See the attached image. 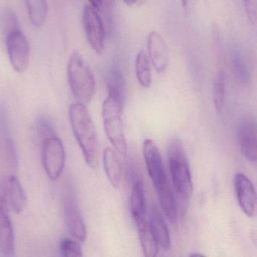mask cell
Listing matches in <instances>:
<instances>
[{"instance_id": "6da1fadb", "label": "cell", "mask_w": 257, "mask_h": 257, "mask_svg": "<svg viewBox=\"0 0 257 257\" xmlns=\"http://www.w3.org/2000/svg\"><path fill=\"white\" fill-rule=\"evenodd\" d=\"M69 118L85 162L89 168L96 169L99 165L100 147L95 124L86 105L80 102L73 103L69 109Z\"/></svg>"}, {"instance_id": "7a4b0ae2", "label": "cell", "mask_w": 257, "mask_h": 257, "mask_svg": "<svg viewBox=\"0 0 257 257\" xmlns=\"http://www.w3.org/2000/svg\"><path fill=\"white\" fill-rule=\"evenodd\" d=\"M168 161L173 186L183 211L193 193V182L184 145L180 138H173L170 142Z\"/></svg>"}, {"instance_id": "3957f363", "label": "cell", "mask_w": 257, "mask_h": 257, "mask_svg": "<svg viewBox=\"0 0 257 257\" xmlns=\"http://www.w3.org/2000/svg\"><path fill=\"white\" fill-rule=\"evenodd\" d=\"M124 103V97L115 90L108 88V97L102 108V116L108 139L120 154L127 156L128 147L122 122Z\"/></svg>"}, {"instance_id": "277c9868", "label": "cell", "mask_w": 257, "mask_h": 257, "mask_svg": "<svg viewBox=\"0 0 257 257\" xmlns=\"http://www.w3.org/2000/svg\"><path fill=\"white\" fill-rule=\"evenodd\" d=\"M67 79L72 94L78 102L91 103L96 91L94 73L79 51L70 55L67 66Z\"/></svg>"}, {"instance_id": "5b68a950", "label": "cell", "mask_w": 257, "mask_h": 257, "mask_svg": "<svg viewBox=\"0 0 257 257\" xmlns=\"http://www.w3.org/2000/svg\"><path fill=\"white\" fill-rule=\"evenodd\" d=\"M62 201L67 230L76 240L85 241L86 227L78 204L74 187L70 182L67 181L63 188Z\"/></svg>"}, {"instance_id": "8992f818", "label": "cell", "mask_w": 257, "mask_h": 257, "mask_svg": "<svg viewBox=\"0 0 257 257\" xmlns=\"http://www.w3.org/2000/svg\"><path fill=\"white\" fill-rule=\"evenodd\" d=\"M42 163L50 180L61 175L66 163V152L62 141L57 135L42 141Z\"/></svg>"}, {"instance_id": "52a82bcc", "label": "cell", "mask_w": 257, "mask_h": 257, "mask_svg": "<svg viewBox=\"0 0 257 257\" xmlns=\"http://www.w3.org/2000/svg\"><path fill=\"white\" fill-rule=\"evenodd\" d=\"M5 39L12 67L16 73H25L29 67L31 56V49L26 36L22 30L18 29L6 34Z\"/></svg>"}, {"instance_id": "ba28073f", "label": "cell", "mask_w": 257, "mask_h": 257, "mask_svg": "<svg viewBox=\"0 0 257 257\" xmlns=\"http://www.w3.org/2000/svg\"><path fill=\"white\" fill-rule=\"evenodd\" d=\"M83 25L88 43L97 54H102L105 49L106 28L104 22L97 10L90 5L83 10Z\"/></svg>"}, {"instance_id": "9c48e42d", "label": "cell", "mask_w": 257, "mask_h": 257, "mask_svg": "<svg viewBox=\"0 0 257 257\" xmlns=\"http://www.w3.org/2000/svg\"><path fill=\"white\" fill-rule=\"evenodd\" d=\"M143 153L147 172L156 191L170 184L164 168L160 152L153 140L146 139L144 141Z\"/></svg>"}, {"instance_id": "30bf717a", "label": "cell", "mask_w": 257, "mask_h": 257, "mask_svg": "<svg viewBox=\"0 0 257 257\" xmlns=\"http://www.w3.org/2000/svg\"><path fill=\"white\" fill-rule=\"evenodd\" d=\"M16 251L14 230L10 216V208L6 201L0 181V252L5 256H13Z\"/></svg>"}, {"instance_id": "8fae6325", "label": "cell", "mask_w": 257, "mask_h": 257, "mask_svg": "<svg viewBox=\"0 0 257 257\" xmlns=\"http://www.w3.org/2000/svg\"><path fill=\"white\" fill-rule=\"evenodd\" d=\"M237 137L242 154L249 162H256V122L252 115H245L237 127Z\"/></svg>"}, {"instance_id": "7c38bea8", "label": "cell", "mask_w": 257, "mask_h": 257, "mask_svg": "<svg viewBox=\"0 0 257 257\" xmlns=\"http://www.w3.org/2000/svg\"><path fill=\"white\" fill-rule=\"evenodd\" d=\"M234 189L242 211L252 217L256 211V193L253 183L245 174L238 173L234 176Z\"/></svg>"}, {"instance_id": "4fadbf2b", "label": "cell", "mask_w": 257, "mask_h": 257, "mask_svg": "<svg viewBox=\"0 0 257 257\" xmlns=\"http://www.w3.org/2000/svg\"><path fill=\"white\" fill-rule=\"evenodd\" d=\"M148 58L158 73L166 70L169 62V52L166 42L157 31H151L147 40Z\"/></svg>"}, {"instance_id": "5bb4252c", "label": "cell", "mask_w": 257, "mask_h": 257, "mask_svg": "<svg viewBox=\"0 0 257 257\" xmlns=\"http://www.w3.org/2000/svg\"><path fill=\"white\" fill-rule=\"evenodd\" d=\"M3 189L9 208L19 214L25 210L27 197L20 180L14 174L2 180Z\"/></svg>"}, {"instance_id": "9a60e30c", "label": "cell", "mask_w": 257, "mask_h": 257, "mask_svg": "<svg viewBox=\"0 0 257 257\" xmlns=\"http://www.w3.org/2000/svg\"><path fill=\"white\" fill-rule=\"evenodd\" d=\"M130 212L137 227L148 223L144 183L141 177H135L130 196Z\"/></svg>"}, {"instance_id": "2e32d148", "label": "cell", "mask_w": 257, "mask_h": 257, "mask_svg": "<svg viewBox=\"0 0 257 257\" xmlns=\"http://www.w3.org/2000/svg\"><path fill=\"white\" fill-rule=\"evenodd\" d=\"M148 222L152 234L154 236L159 246H160L165 250H168L171 247L169 230L156 206L152 207L150 210Z\"/></svg>"}, {"instance_id": "e0dca14e", "label": "cell", "mask_w": 257, "mask_h": 257, "mask_svg": "<svg viewBox=\"0 0 257 257\" xmlns=\"http://www.w3.org/2000/svg\"><path fill=\"white\" fill-rule=\"evenodd\" d=\"M8 131L5 114L0 109V152L7 164L12 168H16L18 156L16 144Z\"/></svg>"}, {"instance_id": "ac0fdd59", "label": "cell", "mask_w": 257, "mask_h": 257, "mask_svg": "<svg viewBox=\"0 0 257 257\" xmlns=\"http://www.w3.org/2000/svg\"><path fill=\"white\" fill-rule=\"evenodd\" d=\"M103 166L109 183L115 189H119L122 180V168L115 150L107 147L103 151Z\"/></svg>"}, {"instance_id": "d6986e66", "label": "cell", "mask_w": 257, "mask_h": 257, "mask_svg": "<svg viewBox=\"0 0 257 257\" xmlns=\"http://www.w3.org/2000/svg\"><path fill=\"white\" fill-rule=\"evenodd\" d=\"M162 210L171 223H176L178 217V207L171 185L156 191Z\"/></svg>"}, {"instance_id": "ffe728a7", "label": "cell", "mask_w": 257, "mask_h": 257, "mask_svg": "<svg viewBox=\"0 0 257 257\" xmlns=\"http://www.w3.org/2000/svg\"><path fill=\"white\" fill-rule=\"evenodd\" d=\"M135 74L138 83L145 88H150L152 84L150 61L145 51L141 50L137 55L135 62Z\"/></svg>"}, {"instance_id": "44dd1931", "label": "cell", "mask_w": 257, "mask_h": 257, "mask_svg": "<svg viewBox=\"0 0 257 257\" xmlns=\"http://www.w3.org/2000/svg\"><path fill=\"white\" fill-rule=\"evenodd\" d=\"M30 21L35 28L44 26L48 18L46 0H25Z\"/></svg>"}, {"instance_id": "7402d4cb", "label": "cell", "mask_w": 257, "mask_h": 257, "mask_svg": "<svg viewBox=\"0 0 257 257\" xmlns=\"http://www.w3.org/2000/svg\"><path fill=\"white\" fill-rule=\"evenodd\" d=\"M138 231V237L143 252L146 257H155L157 255L159 251V245L152 234L148 223L141 226L137 227Z\"/></svg>"}, {"instance_id": "603a6c76", "label": "cell", "mask_w": 257, "mask_h": 257, "mask_svg": "<svg viewBox=\"0 0 257 257\" xmlns=\"http://www.w3.org/2000/svg\"><path fill=\"white\" fill-rule=\"evenodd\" d=\"M225 75L221 67L216 73L213 83V100L215 109L219 115L222 114L225 105Z\"/></svg>"}, {"instance_id": "cb8c5ba5", "label": "cell", "mask_w": 257, "mask_h": 257, "mask_svg": "<svg viewBox=\"0 0 257 257\" xmlns=\"http://www.w3.org/2000/svg\"><path fill=\"white\" fill-rule=\"evenodd\" d=\"M60 252L64 257H80L83 255L79 240L63 238L60 243Z\"/></svg>"}, {"instance_id": "d4e9b609", "label": "cell", "mask_w": 257, "mask_h": 257, "mask_svg": "<svg viewBox=\"0 0 257 257\" xmlns=\"http://www.w3.org/2000/svg\"><path fill=\"white\" fill-rule=\"evenodd\" d=\"M232 67L237 79L241 83H247L249 81V74H248L246 64L241 55L237 51H234L232 54Z\"/></svg>"}, {"instance_id": "484cf974", "label": "cell", "mask_w": 257, "mask_h": 257, "mask_svg": "<svg viewBox=\"0 0 257 257\" xmlns=\"http://www.w3.org/2000/svg\"><path fill=\"white\" fill-rule=\"evenodd\" d=\"M2 25L4 34H8L16 30L21 29L19 21L12 9L7 8L3 11Z\"/></svg>"}, {"instance_id": "4316f807", "label": "cell", "mask_w": 257, "mask_h": 257, "mask_svg": "<svg viewBox=\"0 0 257 257\" xmlns=\"http://www.w3.org/2000/svg\"><path fill=\"white\" fill-rule=\"evenodd\" d=\"M37 130L39 137L42 141L46 138L56 135V132H55L52 122L48 119V118L43 115L39 117L37 119Z\"/></svg>"}, {"instance_id": "83f0119b", "label": "cell", "mask_w": 257, "mask_h": 257, "mask_svg": "<svg viewBox=\"0 0 257 257\" xmlns=\"http://www.w3.org/2000/svg\"><path fill=\"white\" fill-rule=\"evenodd\" d=\"M243 7L250 25L255 26L256 24V0H242Z\"/></svg>"}, {"instance_id": "f1b7e54d", "label": "cell", "mask_w": 257, "mask_h": 257, "mask_svg": "<svg viewBox=\"0 0 257 257\" xmlns=\"http://www.w3.org/2000/svg\"><path fill=\"white\" fill-rule=\"evenodd\" d=\"M102 10L100 13L104 15L106 22L110 26L111 14L113 9L114 0H102Z\"/></svg>"}, {"instance_id": "f546056e", "label": "cell", "mask_w": 257, "mask_h": 257, "mask_svg": "<svg viewBox=\"0 0 257 257\" xmlns=\"http://www.w3.org/2000/svg\"><path fill=\"white\" fill-rule=\"evenodd\" d=\"M183 11L186 15H190L195 9L196 0H181Z\"/></svg>"}, {"instance_id": "4dcf8cb0", "label": "cell", "mask_w": 257, "mask_h": 257, "mask_svg": "<svg viewBox=\"0 0 257 257\" xmlns=\"http://www.w3.org/2000/svg\"><path fill=\"white\" fill-rule=\"evenodd\" d=\"M90 3V6L94 10H97L98 13H100L102 10V0H88Z\"/></svg>"}, {"instance_id": "1f68e13d", "label": "cell", "mask_w": 257, "mask_h": 257, "mask_svg": "<svg viewBox=\"0 0 257 257\" xmlns=\"http://www.w3.org/2000/svg\"><path fill=\"white\" fill-rule=\"evenodd\" d=\"M127 6H132L137 2V0H123Z\"/></svg>"}, {"instance_id": "d6a6232c", "label": "cell", "mask_w": 257, "mask_h": 257, "mask_svg": "<svg viewBox=\"0 0 257 257\" xmlns=\"http://www.w3.org/2000/svg\"><path fill=\"white\" fill-rule=\"evenodd\" d=\"M191 255V256H201V257L204 256V255H203V254H199V253L192 254V255Z\"/></svg>"}]
</instances>
